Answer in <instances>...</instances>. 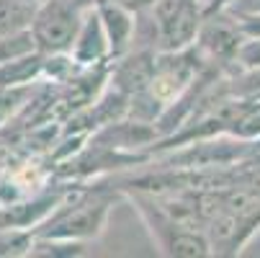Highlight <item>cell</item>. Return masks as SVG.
I'll return each mask as SVG.
<instances>
[{"instance_id": "6da1fadb", "label": "cell", "mask_w": 260, "mask_h": 258, "mask_svg": "<svg viewBox=\"0 0 260 258\" xmlns=\"http://www.w3.org/2000/svg\"><path fill=\"white\" fill-rule=\"evenodd\" d=\"M124 196L142 214L144 225H147V230H150L155 245L160 248V253L180 255V258H204V255H211V245H209L204 230L185 227V225L175 222V219L170 214H165L157 207V202L150 194H144V191H126Z\"/></svg>"}, {"instance_id": "7a4b0ae2", "label": "cell", "mask_w": 260, "mask_h": 258, "mask_svg": "<svg viewBox=\"0 0 260 258\" xmlns=\"http://www.w3.org/2000/svg\"><path fill=\"white\" fill-rule=\"evenodd\" d=\"M93 8V0H42L31 18L36 49L44 54L70 52L75 34Z\"/></svg>"}, {"instance_id": "3957f363", "label": "cell", "mask_w": 260, "mask_h": 258, "mask_svg": "<svg viewBox=\"0 0 260 258\" xmlns=\"http://www.w3.org/2000/svg\"><path fill=\"white\" fill-rule=\"evenodd\" d=\"M160 52H175L191 47L196 31L206 16L201 0H155L150 6Z\"/></svg>"}, {"instance_id": "277c9868", "label": "cell", "mask_w": 260, "mask_h": 258, "mask_svg": "<svg viewBox=\"0 0 260 258\" xmlns=\"http://www.w3.org/2000/svg\"><path fill=\"white\" fill-rule=\"evenodd\" d=\"M245 39V31L237 21V16H232L227 8H219L204 16L199 31H196V39L193 47L211 62L216 65L221 72H235V57L237 49Z\"/></svg>"}, {"instance_id": "5b68a950", "label": "cell", "mask_w": 260, "mask_h": 258, "mask_svg": "<svg viewBox=\"0 0 260 258\" xmlns=\"http://www.w3.org/2000/svg\"><path fill=\"white\" fill-rule=\"evenodd\" d=\"M93 6H95V13H98L101 26L106 31L111 60H116V57H121L124 52L132 49L137 13L124 8V6H119V3H111V0H95Z\"/></svg>"}, {"instance_id": "8992f818", "label": "cell", "mask_w": 260, "mask_h": 258, "mask_svg": "<svg viewBox=\"0 0 260 258\" xmlns=\"http://www.w3.org/2000/svg\"><path fill=\"white\" fill-rule=\"evenodd\" d=\"M70 57L80 67H93V65H101V62H111L108 39H106V31L101 26V18L95 13V6L85 13V18H83V23L75 34V42H72V47H70Z\"/></svg>"}, {"instance_id": "52a82bcc", "label": "cell", "mask_w": 260, "mask_h": 258, "mask_svg": "<svg viewBox=\"0 0 260 258\" xmlns=\"http://www.w3.org/2000/svg\"><path fill=\"white\" fill-rule=\"evenodd\" d=\"M44 72V52H31L18 60L0 62V85H31L39 83Z\"/></svg>"}, {"instance_id": "ba28073f", "label": "cell", "mask_w": 260, "mask_h": 258, "mask_svg": "<svg viewBox=\"0 0 260 258\" xmlns=\"http://www.w3.org/2000/svg\"><path fill=\"white\" fill-rule=\"evenodd\" d=\"M39 85L42 80L31 83V85H0V129L8 127L28 106V101L36 96Z\"/></svg>"}, {"instance_id": "9c48e42d", "label": "cell", "mask_w": 260, "mask_h": 258, "mask_svg": "<svg viewBox=\"0 0 260 258\" xmlns=\"http://www.w3.org/2000/svg\"><path fill=\"white\" fill-rule=\"evenodd\" d=\"M39 3L31 0H0V34L31 28V18Z\"/></svg>"}, {"instance_id": "30bf717a", "label": "cell", "mask_w": 260, "mask_h": 258, "mask_svg": "<svg viewBox=\"0 0 260 258\" xmlns=\"http://www.w3.org/2000/svg\"><path fill=\"white\" fill-rule=\"evenodd\" d=\"M88 243L83 240H64V238H36L31 245V255H49V258H78L85 255Z\"/></svg>"}, {"instance_id": "8fae6325", "label": "cell", "mask_w": 260, "mask_h": 258, "mask_svg": "<svg viewBox=\"0 0 260 258\" xmlns=\"http://www.w3.org/2000/svg\"><path fill=\"white\" fill-rule=\"evenodd\" d=\"M36 52V42L31 28H21V31H11V34H0V62L8 60H18L23 54Z\"/></svg>"}, {"instance_id": "7c38bea8", "label": "cell", "mask_w": 260, "mask_h": 258, "mask_svg": "<svg viewBox=\"0 0 260 258\" xmlns=\"http://www.w3.org/2000/svg\"><path fill=\"white\" fill-rule=\"evenodd\" d=\"M260 67V36H245L237 57H235V72L237 70H257Z\"/></svg>"}, {"instance_id": "4fadbf2b", "label": "cell", "mask_w": 260, "mask_h": 258, "mask_svg": "<svg viewBox=\"0 0 260 258\" xmlns=\"http://www.w3.org/2000/svg\"><path fill=\"white\" fill-rule=\"evenodd\" d=\"M224 8L232 16H255L260 13V0H230Z\"/></svg>"}, {"instance_id": "5bb4252c", "label": "cell", "mask_w": 260, "mask_h": 258, "mask_svg": "<svg viewBox=\"0 0 260 258\" xmlns=\"http://www.w3.org/2000/svg\"><path fill=\"white\" fill-rule=\"evenodd\" d=\"M237 21H240L245 36H260V13H255V16H237Z\"/></svg>"}, {"instance_id": "9a60e30c", "label": "cell", "mask_w": 260, "mask_h": 258, "mask_svg": "<svg viewBox=\"0 0 260 258\" xmlns=\"http://www.w3.org/2000/svg\"><path fill=\"white\" fill-rule=\"evenodd\" d=\"M230 3V0H201V6H204V11L206 13H211V11H219V8H224Z\"/></svg>"}]
</instances>
